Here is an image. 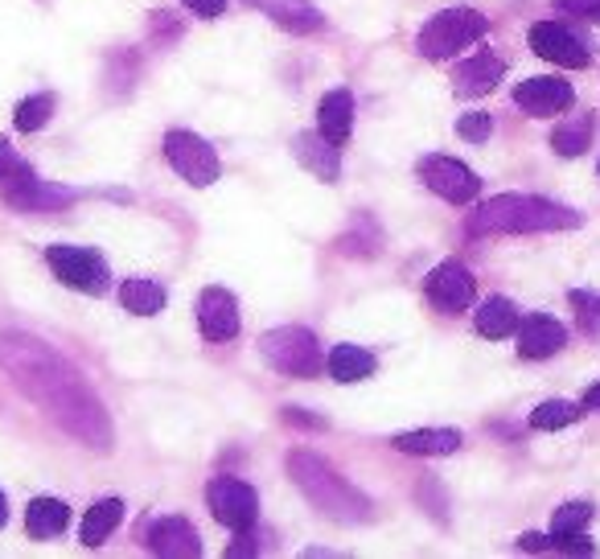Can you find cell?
Instances as JSON below:
<instances>
[{
	"instance_id": "1",
	"label": "cell",
	"mask_w": 600,
	"mask_h": 559,
	"mask_svg": "<svg viewBox=\"0 0 600 559\" xmlns=\"http://www.w3.org/2000/svg\"><path fill=\"white\" fill-rule=\"evenodd\" d=\"M0 362L13 374L21 392L38 399L71 436H78L83 445L99 448V452L112 448V420H108L103 403L87 392V383L78 378L75 367L62 362L50 346H41L38 337L4 334L0 337Z\"/></svg>"
},
{
	"instance_id": "2",
	"label": "cell",
	"mask_w": 600,
	"mask_h": 559,
	"mask_svg": "<svg viewBox=\"0 0 600 559\" xmlns=\"http://www.w3.org/2000/svg\"><path fill=\"white\" fill-rule=\"evenodd\" d=\"M580 226V214L535 194H498L470 214V235H539Z\"/></svg>"
},
{
	"instance_id": "3",
	"label": "cell",
	"mask_w": 600,
	"mask_h": 559,
	"mask_svg": "<svg viewBox=\"0 0 600 559\" xmlns=\"http://www.w3.org/2000/svg\"><path fill=\"white\" fill-rule=\"evenodd\" d=\"M288 473H292V482L300 485V494L317 506L325 519L366 522L375 514L371 498L358 494L350 482H341V473H334V465H329L325 457H317V452H309V448L288 452Z\"/></svg>"
},
{
	"instance_id": "4",
	"label": "cell",
	"mask_w": 600,
	"mask_h": 559,
	"mask_svg": "<svg viewBox=\"0 0 600 559\" xmlns=\"http://www.w3.org/2000/svg\"><path fill=\"white\" fill-rule=\"evenodd\" d=\"M260 355L272 371L288 378H317L321 374V346L317 334L304 325H280L260 337Z\"/></svg>"
},
{
	"instance_id": "5",
	"label": "cell",
	"mask_w": 600,
	"mask_h": 559,
	"mask_svg": "<svg viewBox=\"0 0 600 559\" xmlns=\"http://www.w3.org/2000/svg\"><path fill=\"white\" fill-rule=\"evenodd\" d=\"M486 13H477V9H445L420 29V54L428 62H445V58L461 54L465 46L486 38Z\"/></svg>"
},
{
	"instance_id": "6",
	"label": "cell",
	"mask_w": 600,
	"mask_h": 559,
	"mask_svg": "<svg viewBox=\"0 0 600 559\" xmlns=\"http://www.w3.org/2000/svg\"><path fill=\"white\" fill-rule=\"evenodd\" d=\"M165 161L177 169V177H186L189 186L207 189L223 177V165H218V152L210 149L198 132L173 128L165 132Z\"/></svg>"
},
{
	"instance_id": "7",
	"label": "cell",
	"mask_w": 600,
	"mask_h": 559,
	"mask_svg": "<svg viewBox=\"0 0 600 559\" xmlns=\"http://www.w3.org/2000/svg\"><path fill=\"white\" fill-rule=\"evenodd\" d=\"M0 194L13 210H29V214H50V210H62L78 198L75 189L46 186L41 177H34V169L21 165V161L0 177Z\"/></svg>"
},
{
	"instance_id": "8",
	"label": "cell",
	"mask_w": 600,
	"mask_h": 559,
	"mask_svg": "<svg viewBox=\"0 0 600 559\" xmlns=\"http://www.w3.org/2000/svg\"><path fill=\"white\" fill-rule=\"evenodd\" d=\"M207 502L210 514L230 531H251L260 519V494L239 477H214L207 485Z\"/></svg>"
},
{
	"instance_id": "9",
	"label": "cell",
	"mask_w": 600,
	"mask_h": 559,
	"mask_svg": "<svg viewBox=\"0 0 600 559\" xmlns=\"http://www.w3.org/2000/svg\"><path fill=\"white\" fill-rule=\"evenodd\" d=\"M46 263L54 268V276L66 284V288H78V293H103L108 288V263L99 251L91 247H50L46 251Z\"/></svg>"
},
{
	"instance_id": "10",
	"label": "cell",
	"mask_w": 600,
	"mask_h": 559,
	"mask_svg": "<svg viewBox=\"0 0 600 559\" xmlns=\"http://www.w3.org/2000/svg\"><path fill=\"white\" fill-rule=\"evenodd\" d=\"M420 177H424V186L432 194H440L452 206H470L477 198V189H482V182L473 177L470 165H461L457 157H440V152L420 161Z\"/></svg>"
},
{
	"instance_id": "11",
	"label": "cell",
	"mask_w": 600,
	"mask_h": 559,
	"mask_svg": "<svg viewBox=\"0 0 600 559\" xmlns=\"http://www.w3.org/2000/svg\"><path fill=\"white\" fill-rule=\"evenodd\" d=\"M424 293H428L432 309H440V313H465V309L473 305L477 284H473V272L465 268V263L445 260L428 272V280H424Z\"/></svg>"
},
{
	"instance_id": "12",
	"label": "cell",
	"mask_w": 600,
	"mask_h": 559,
	"mask_svg": "<svg viewBox=\"0 0 600 559\" xmlns=\"http://www.w3.org/2000/svg\"><path fill=\"white\" fill-rule=\"evenodd\" d=\"M530 50L547 62H555V66H572V71H584L588 66V46H584L580 34H572L567 25L560 21H539V25H530Z\"/></svg>"
},
{
	"instance_id": "13",
	"label": "cell",
	"mask_w": 600,
	"mask_h": 559,
	"mask_svg": "<svg viewBox=\"0 0 600 559\" xmlns=\"http://www.w3.org/2000/svg\"><path fill=\"white\" fill-rule=\"evenodd\" d=\"M145 543H149L152 556H165V559H193V556H202V539H198V531H193L186 519H177V514L149 522V531H145Z\"/></svg>"
},
{
	"instance_id": "14",
	"label": "cell",
	"mask_w": 600,
	"mask_h": 559,
	"mask_svg": "<svg viewBox=\"0 0 600 559\" xmlns=\"http://www.w3.org/2000/svg\"><path fill=\"white\" fill-rule=\"evenodd\" d=\"M514 334H518V358H526V362H543V358L560 355L567 346V330L555 318H547V313L518 321Z\"/></svg>"
},
{
	"instance_id": "15",
	"label": "cell",
	"mask_w": 600,
	"mask_h": 559,
	"mask_svg": "<svg viewBox=\"0 0 600 559\" xmlns=\"http://www.w3.org/2000/svg\"><path fill=\"white\" fill-rule=\"evenodd\" d=\"M514 103L526 115H560L572 108V83L567 78H526L514 87Z\"/></svg>"
},
{
	"instance_id": "16",
	"label": "cell",
	"mask_w": 600,
	"mask_h": 559,
	"mask_svg": "<svg viewBox=\"0 0 600 559\" xmlns=\"http://www.w3.org/2000/svg\"><path fill=\"white\" fill-rule=\"evenodd\" d=\"M198 325L207 341H235L239 334V305L226 288H207L198 297Z\"/></svg>"
},
{
	"instance_id": "17",
	"label": "cell",
	"mask_w": 600,
	"mask_h": 559,
	"mask_svg": "<svg viewBox=\"0 0 600 559\" xmlns=\"http://www.w3.org/2000/svg\"><path fill=\"white\" fill-rule=\"evenodd\" d=\"M292 152H297V161L313 177H321L325 186L329 182H338V173H341V157H338V145H329L321 132H300L297 140H292Z\"/></svg>"
},
{
	"instance_id": "18",
	"label": "cell",
	"mask_w": 600,
	"mask_h": 559,
	"mask_svg": "<svg viewBox=\"0 0 600 559\" xmlns=\"http://www.w3.org/2000/svg\"><path fill=\"white\" fill-rule=\"evenodd\" d=\"M457 95L465 99H477V95H489L502 78H507V62L498 54H473L470 62L457 66Z\"/></svg>"
},
{
	"instance_id": "19",
	"label": "cell",
	"mask_w": 600,
	"mask_h": 559,
	"mask_svg": "<svg viewBox=\"0 0 600 559\" xmlns=\"http://www.w3.org/2000/svg\"><path fill=\"white\" fill-rule=\"evenodd\" d=\"M317 132L329 145H346L354 132V95L350 91H329L317 108Z\"/></svg>"
},
{
	"instance_id": "20",
	"label": "cell",
	"mask_w": 600,
	"mask_h": 559,
	"mask_svg": "<svg viewBox=\"0 0 600 559\" xmlns=\"http://www.w3.org/2000/svg\"><path fill=\"white\" fill-rule=\"evenodd\" d=\"M399 452H412V457H449L461 448V432L457 428H415L399 432L391 440Z\"/></svg>"
},
{
	"instance_id": "21",
	"label": "cell",
	"mask_w": 600,
	"mask_h": 559,
	"mask_svg": "<svg viewBox=\"0 0 600 559\" xmlns=\"http://www.w3.org/2000/svg\"><path fill=\"white\" fill-rule=\"evenodd\" d=\"M247 4H255L260 13L284 25V29H292V34H309V29H321V13L309 4V0H247Z\"/></svg>"
},
{
	"instance_id": "22",
	"label": "cell",
	"mask_w": 600,
	"mask_h": 559,
	"mask_svg": "<svg viewBox=\"0 0 600 559\" xmlns=\"http://www.w3.org/2000/svg\"><path fill=\"white\" fill-rule=\"evenodd\" d=\"M71 522V506L58 502V498H34L29 510H25V531L34 539H58Z\"/></svg>"
},
{
	"instance_id": "23",
	"label": "cell",
	"mask_w": 600,
	"mask_h": 559,
	"mask_svg": "<svg viewBox=\"0 0 600 559\" xmlns=\"http://www.w3.org/2000/svg\"><path fill=\"white\" fill-rule=\"evenodd\" d=\"M592 132H597V115L576 112L572 120H563L560 128L551 132V149L560 152V157H580L592 145Z\"/></svg>"
},
{
	"instance_id": "24",
	"label": "cell",
	"mask_w": 600,
	"mask_h": 559,
	"mask_svg": "<svg viewBox=\"0 0 600 559\" xmlns=\"http://www.w3.org/2000/svg\"><path fill=\"white\" fill-rule=\"evenodd\" d=\"M120 305L136 318H157L165 309V288L157 280H124L120 284Z\"/></svg>"
},
{
	"instance_id": "25",
	"label": "cell",
	"mask_w": 600,
	"mask_h": 559,
	"mask_svg": "<svg viewBox=\"0 0 600 559\" xmlns=\"http://www.w3.org/2000/svg\"><path fill=\"white\" fill-rule=\"evenodd\" d=\"M518 305L507 297H489L482 309H477V334L482 337H510L518 330Z\"/></svg>"
},
{
	"instance_id": "26",
	"label": "cell",
	"mask_w": 600,
	"mask_h": 559,
	"mask_svg": "<svg viewBox=\"0 0 600 559\" xmlns=\"http://www.w3.org/2000/svg\"><path fill=\"white\" fill-rule=\"evenodd\" d=\"M325 367H329V374L338 383H362V378L375 374V355L362 350V346H338L334 355L325 358Z\"/></svg>"
},
{
	"instance_id": "27",
	"label": "cell",
	"mask_w": 600,
	"mask_h": 559,
	"mask_svg": "<svg viewBox=\"0 0 600 559\" xmlns=\"http://www.w3.org/2000/svg\"><path fill=\"white\" fill-rule=\"evenodd\" d=\"M120 519H124V502L120 498H103V502H95L91 510H87V519H83V543L87 547H99V543L112 535L115 526H120Z\"/></svg>"
},
{
	"instance_id": "28",
	"label": "cell",
	"mask_w": 600,
	"mask_h": 559,
	"mask_svg": "<svg viewBox=\"0 0 600 559\" xmlns=\"http://www.w3.org/2000/svg\"><path fill=\"white\" fill-rule=\"evenodd\" d=\"M580 415H584V408L580 403H572V399H547V403H539L535 415H530V428L560 432V428H567V424H576Z\"/></svg>"
},
{
	"instance_id": "29",
	"label": "cell",
	"mask_w": 600,
	"mask_h": 559,
	"mask_svg": "<svg viewBox=\"0 0 600 559\" xmlns=\"http://www.w3.org/2000/svg\"><path fill=\"white\" fill-rule=\"evenodd\" d=\"M50 115H54V95L41 91V95H29V99H21L17 103V128L21 132H38L50 124Z\"/></svg>"
},
{
	"instance_id": "30",
	"label": "cell",
	"mask_w": 600,
	"mask_h": 559,
	"mask_svg": "<svg viewBox=\"0 0 600 559\" xmlns=\"http://www.w3.org/2000/svg\"><path fill=\"white\" fill-rule=\"evenodd\" d=\"M592 522V506L588 502H567L555 510V519H551V535H576Z\"/></svg>"
},
{
	"instance_id": "31",
	"label": "cell",
	"mask_w": 600,
	"mask_h": 559,
	"mask_svg": "<svg viewBox=\"0 0 600 559\" xmlns=\"http://www.w3.org/2000/svg\"><path fill=\"white\" fill-rule=\"evenodd\" d=\"M489 132H493V120H489L486 112H470V115L457 120V136L470 140V145H486Z\"/></svg>"
},
{
	"instance_id": "32",
	"label": "cell",
	"mask_w": 600,
	"mask_h": 559,
	"mask_svg": "<svg viewBox=\"0 0 600 559\" xmlns=\"http://www.w3.org/2000/svg\"><path fill=\"white\" fill-rule=\"evenodd\" d=\"M560 13H576V17L600 21V0H555Z\"/></svg>"
},
{
	"instance_id": "33",
	"label": "cell",
	"mask_w": 600,
	"mask_h": 559,
	"mask_svg": "<svg viewBox=\"0 0 600 559\" xmlns=\"http://www.w3.org/2000/svg\"><path fill=\"white\" fill-rule=\"evenodd\" d=\"M182 4H186L189 13H198V17H207V21L226 13V0H182Z\"/></svg>"
},
{
	"instance_id": "34",
	"label": "cell",
	"mask_w": 600,
	"mask_h": 559,
	"mask_svg": "<svg viewBox=\"0 0 600 559\" xmlns=\"http://www.w3.org/2000/svg\"><path fill=\"white\" fill-rule=\"evenodd\" d=\"M518 547H523V551H551V539L530 531V535H523V539H518Z\"/></svg>"
},
{
	"instance_id": "35",
	"label": "cell",
	"mask_w": 600,
	"mask_h": 559,
	"mask_svg": "<svg viewBox=\"0 0 600 559\" xmlns=\"http://www.w3.org/2000/svg\"><path fill=\"white\" fill-rule=\"evenodd\" d=\"M13 165H17V157H13V149H9V140H0V177H4Z\"/></svg>"
},
{
	"instance_id": "36",
	"label": "cell",
	"mask_w": 600,
	"mask_h": 559,
	"mask_svg": "<svg viewBox=\"0 0 600 559\" xmlns=\"http://www.w3.org/2000/svg\"><path fill=\"white\" fill-rule=\"evenodd\" d=\"M584 408L600 411V383H592V387H588V392H584Z\"/></svg>"
},
{
	"instance_id": "37",
	"label": "cell",
	"mask_w": 600,
	"mask_h": 559,
	"mask_svg": "<svg viewBox=\"0 0 600 559\" xmlns=\"http://www.w3.org/2000/svg\"><path fill=\"white\" fill-rule=\"evenodd\" d=\"M9 522V502H4V494H0V526Z\"/></svg>"
},
{
	"instance_id": "38",
	"label": "cell",
	"mask_w": 600,
	"mask_h": 559,
	"mask_svg": "<svg viewBox=\"0 0 600 559\" xmlns=\"http://www.w3.org/2000/svg\"><path fill=\"white\" fill-rule=\"evenodd\" d=\"M597 173H600V165H597Z\"/></svg>"
}]
</instances>
